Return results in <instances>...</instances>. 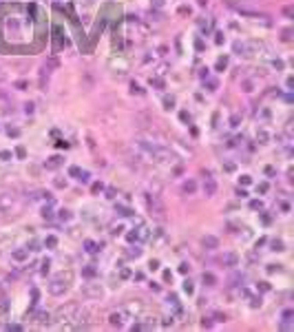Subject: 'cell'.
I'll list each match as a JSON object with an SVG mask.
<instances>
[{"mask_svg": "<svg viewBox=\"0 0 294 332\" xmlns=\"http://www.w3.org/2000/svg\"><path fill=\"white\" fill-rule=\"evenodd\" d=\"M71 279H73V275H71V272H62V275L53 277V279H51V283H49V292H51V295H55V297L64 295L66 288H69V281H71Z\"/></svg>", "mask_w": 294, "mask_h": 332, "instance_id": "obj_1", "label": "cell"}, {"mask_svg": "<svg viewBox=\"0 0 294 332\" xmlns=\"http://www.w3.org/2000/svg\"><path fill=\"white\" fill-rule=\"evenodd\" d=\"M146 204H148V211L157 217H164V204L159 201V195H153V193H146Z\"/></svg>", "mask_w": 294, "mask_h": 332, "instance_id": "obj_2", "label": "cell"}, {"mask_svg": "<svg viewBox=\"0 0 294 332\" xmlns=\"http://www.w3.org/2000/svg\"><path fill=\"white\" fill-rule=\"evenodd\" d=\"M82 295L89 299H100L102 297V286L100 283H84L82 286Z\"/></svg>", "mask_w": 294, "mask_h": 332, "instance_id": "obj_3", "label": "cell"}, {"mask_svg": "<svg viewBox=\"0 0 294 332\" xmlns=\"http://www.w3.org/2000/svg\"><path fill=\"white\" fill-rule=\"evenodd\" d=\"M214 193H217V182L208 175V177H206V182H204V195L206 197H212Z\"/></svg>", "mask_w": 294, "mask_h": 332, "instance_id": "obj_4", "label": "cell"}, {"mask_svg": "<svg viewBox=\"0 0 294 332\" xmlns=\"http://www.w3.org/2000/svg\"><path fill=\"white\" fill-rule=\"evenodd\" d=\"M126 312H128V314H135V317H140L142 312H144V303H142V301H130V303H126Z\"/></svg>", "mask_w": 294, "mask_h": 332, "instance_id": "obj_5", "label": "cell"}, {"mask_svg": "<svg viewBox=\"0 0 294 332\" xmlns=\"http://www.w3.org/2000/svg\"><path fill=\"white\" fill-rule=\"evenodd\" d=\"M13 199L16 197L11 195V193H2V195H0V211H9V208L13 206Z\"/></svg>", "mask_w": 294, "mask_h": 332, "instance_id": "obj_6", "label": "cell"}, {"mask_svg": "<svg viewBox=\"0 0 294 332\" xmlns=\"http://www.w3.org/2000/svg\"><path fill=\"white\" fill-rule=\"evenodd\" d=\"M292 317H294V310H285L283 312V321H281V326H279L281 330H292L294 328L292 326Z\"/></svg>", "mask_w": 294, "mask_h": 332, "instance_id": "obj_7", "label": "cell"}, {"mask_svg": "<svg viewBox=\"0 0 294 332\" xmlns=\"http://www.w3.org/2000/svg\"><path fill=\"white\" fill-rule=\"evenodd\" d=\"M201 244H204L208 250H214V248L219 246V239H217V237H212V235H206L204 239H201Z\"/></svg>", "mask_w": 294, "mask_h": 332, "instance_id": "obj_8", "label": "cell"}, {"mask_svg": "<svg viewBox=\"0 0 294 332\" xmlns=\"http://www.w3.org/2000/svg\"><path fill=\"white\" fill-rule=\"evenodd\" d=\"M109 321H111V326H117V328H122L124 326V312H113L109 317Z\"/></svg>", "mask_w": 294, "mask_h": 332, "instance_id": "obj_9", "label": "cell"}, {"mask_svg": "<svg viewBox=\"0 0 294 332\" xmlns=\"http://www.w3.org/2000/svg\"><path fill=\"white\" fill-rule=\"evenodd\" d=\"M239 263V257L234 255V252H228V255H223V266H228V268H234Z\"/></svg>", "mask_w": 294, "mask_h": 332, "instance_id": "obj_10", "label": "cell"}, {"mask_svg": "<svg viewBox=\"0 0 294 332\" xmlns=\"http://www.w3.org/2000/svg\"><path fill=\"white\" fill-rule=\"evenodd\" d=\"M16 259V261H25L27 257H29V250L27 248H20V250H13V255H11Z\"/></svg>", "mask_w": 294, "mask_h": 332, "instance_id": "obj_11", "label": "cell"}, {"mask_svg": "<svg viewBox=\"0 0 294 332\" xmlns=\"http://www.w3.org/2000/svg\"><path fill=\"white\" fill-rule=\"evenodd\" d=\"M49 319H51V314H49V312H44V310H40L38 314H35V321L42 323V326H44V323L49 326Z\"/></svg>", "mask_w": 294, "mask_h": 332, "instance_id": "obj_12", "label": "cell"}, {"mask_svg": "<svg viewBox=\"0 0 294 332\" xmlns=\"http://www.w3.org/2000/svg\"><path fill=\"white\" fill-rule=\"evenodd\" d=\"M42 217L44 219H53V201H47V206L42 208Z\"/></svg>", "mask_w": 294, "mask_h": 332, "instance_id": "obj_13", "label": "cell"}, {"mask_svg": "<svg viewBox=\"0 0 294 332\" xmlns=\"http://www.w3.org/2000/svg\"><path fill=\"white\" fill-rule=\"evenodd\" d=\"M60 164H62V157L60 155H53L49 162H47V168H58Z\"/></svg>", "mask_w": 294, "mask_h": 332, "instance_id": "obj_14", "label": "cell"}, {"mask_svg": "<svg viewBox=\"0 0 294 332\" xmlns=\"http://www.w3.org/2000/svg\"><path fill=\"white\" fill-rule=\"evenodd\" d=\"M195 188H197V184H195L192 179H188V182H184V186H181V191H184V193H188V195H190V193H195Z\"/></svg>", "mask_w": 294, "mask_h": 332, "instance_id": "obj_15", "label": "cell"}, {"mask_svg": "<svg viewBox=\"0 0 294 332\" xmlns=\"http://www.w3.org/2000/svg\"><path fill=\"white\" fill-rule=\"evenodd\" d=\"M204 283L206 286H214V283H217V277H214L212 272H204Z\"/></svg>", "mask_w": 294, "mask_h": 332, "instance_id": "obj_16", "label": "cell"}, {"mask_svg": "<svg viewBox=\"0 0 294 332\" xmlns=\"http://www.w3.org/2000/svg\"><path fill=\"white\" fill-rule=\"evenodd\" d=\"M257 140H259L261 144H268V140H270L268 131H265V129H259V133H257Z\"/></svg>", "mask_w": 294, "mask_h": 332, "instance_id": "obj_17", "label": "cell"}, {"mask_svg": "<svg viewBox=\"0 0 294 332\" xmlns=\"http://www.w3.org/2000/svg\"><path fill=\"white\" fill-rule=\"evenodd\" d=\"M115 213H120L122 217H128V215H133V213H130V208H128V206H122V204H117V206H115Z\"/></svg>", "mask_w": 294, "mask_h": 332, "instance_id": "obj_18", "label": "cell"}, {"mask_svg": "<svg viewBox=\"0 0 294 332\" xmlns=\"http://www.w3.org/2000/svg\"><path fill=\"white\" fill-rule=\"evenodd\" d=\"M150 193H153V195H159V193H161V184H159L157 179L150 182Z\"/></svg>", "mask_w": 294, "mask_h": 332, "instance_id": "obj_19", "label": "cell"}, {"mask_svg": "<svg viewBox=\"0 0 294 332\" xmlns=\"http://www.w3.org/2000/svg\"><path fill=\"white\" fill-rule=\"evenodd\" d=\"M47 80H49V66H44V69H42V73H40V86H44Z\"/></svg>", "mask_w": 294, "mask_h": 332, "instance_id": "obj_20", "label": "cell"}, {"mask_svg": "<svg viewBox=\"0 0 294 332\" xmlns=\"http://www.w3.org/2000/svg\"><path fill=\"white\" fill-rule=\"evenodd\" d=\"M44 244H47V246H49V248H55V246H58V237L49 235V237H47V239H44Z\"/></svg>", "mask_w": 294, "mask_h": 332, "instance_id": "obj_21", "label": "cell"}, {"mask_svg": "<svg viewBox=\"0 0 294 332\" xmlns=\"http://www.w3.org/2000/svg\"><path fill=\"white\" fill-rule=\"evenodd\" d=\"M82 275L91 279V277H95V268H93V266H86V268H82Z\"/></svg>", "mask_w": 294, "mask_h": 332, "instance_id": "obj_22", "label": "cell"}, {"mask_svg": "<svg viewBox=\"0 0 294 332\" xmlns=\"http://www.w3.org/2000/svg\"><path fill=\"white\" fill-rule=\"evenodd\" d=\"M239 122H241V115H239V113H234V115L230 117V126H232V129H237V126H239Z\"/></svg>", "mask_w": 294, "mask_h": 332, "instance_id": "obj_23", "label": "cell"}, {"mask_svg": "<svg viewBox=\"0 0 294 332\" xmlns=\"http://www.w3.org/2000/svg\"><path fill=\"white\" fill-rule=\"evenodd\" d=\"M84 250L86 252H97V246H95L93 242H84Z\"/></svg>", "mask_w": 294, "mask_h": 332, "instance_id": "obj_24", "label": "cell"}, {"mask_svg": "<svg viewBox=\"0 0 294 332\" xmlns=\"http://www.w3.org/2000/svg\"><path fill=\"white\" fill-rule=\"evenodd\" d=\"M226 64H228V60H226V58H219V60H217V71H223Z\"/></svg>", "mask_w": 294, "mask_h": 332, "instance_id": "obj_25", "label": "cell"}, {"mask_svg": "<svg viewBox=\"0 0 294 332\" xmlns=\"http://www.w3.org/2000/svg\"><path fill=\"white\" fill-rule=\"evenodd\" d=\"M173 104H175V97H168V95H166L164 97V109H173Z\"/></svg>", "mask_w": 294, "mask_h": 332, "instance_id": "obj_26", "label": "cell"}, {"mask_svg": "<svg viewBox=\"0 0 294 332\" xmlns=\"http://www.w3.org/2000/svg\"><path fill=\"white\" fill-rule=\"evenodd\" d=\"M272 250H283V242H281V239H274V242H272Z\"/></svg>", "mask_w": 294, "mask_h": 332, "instance_id": "obj_27", "label": "cell"}, {"mask_svg": "<svg viewBox=\"0 0 294 332\" xmlns=\"http://www.w3.org/2000/svg\"><path fill=\"white\" fill-rule=\"evenodd\" d=\"M49 266H51V261H49V259H44V261H42V268H40L42 275H47V272H49Z\"/></svg>", "mask_w": 294, "mask_h": 332, "instance_id": "obj_28", "label": "cell"}, {"mask_svg": "<svg viewBox=\"0 0 294 332\" xmlns=\"http://www.w3.org/2000/svg\"><path fill=\"white\" fill-rule=\"evenodd\" d=\"M78 179H80V182H82V184H86V182H89V179H91V175H89V173H86V171H82V173H80V177H78Z\"/></svg>", "mask_w": 294, "mask_h": 332, "instance_id": "obj_29", "label": "cell"}, {"mask_svg": "<svg viewBox=\"0 0 294 332\" xmlns=\"http://www.w3.org/2000/svg\"><path fill=\"white\" fill-rule=\"evenodd\" d=\"M58 217H60L62 221H69V219H71V213H69V211H60V215H58Z\"/></svg>", "mask_w": 294, "mask_h": 332, "instance_id": "obj_30", "label": "cell"}, {"mask_svg": "<svg viewBox=\"0 0 294 332\" xmlns=\"http://www.w3.org/2000/svg\"><path fill=\"white\" fill-rule=\"evenodd\" d=\"M130 91H133V93H137V95H144V91L140 89V84H135V82L130 84Z\"/></svg>", "mask_w": 294, "mask_h": 332, "instance_id": "obj_31", "label": "cell"}, {"mask_svg": "<svg viewBox=\"0 0 294 332\" xmlns=\"http://www.w3.org/2000/svg\"><path fill=\"white\" fill-rule=\"evenodd\" d=\"M142 255V248H130L128 250V257H140Z\"/></svg>", "mask_w": 294, "mask_h": 332, "instance_id": "obj_32", "label": "cell"}, {"mask_svg": "<svg viewBox=\"0 0 294 332\" xmlns=\"http://www.w3.org/2000/svg\"><path fill=\"white\" fill-rule=\"evenodd\" d=\"M7 133H9V135H13V137H18V135H20V131H18L16 126H9V129H7Z\"/></svg>", "mask_w": 294, "mask_h": 332, "instance_id": "obj_33", "label": "cell"}, {"mask_svg": "<svg viewBox=\"0 0 294 332\" xmlns=\"http://www.w3.org/2000/svg\"><path fill=\"white\" fill-rule=\"evenodd\" d=\"M122 230H124V226H122V224H117V226H113V228H111V232H113V235H120Z\"/></svg>", "mask_w": 294, "mask_h": 332, "instance_id": "obj_34", "label": "cell"}, {"mask_svg": "<svg viewBox=\"0 0 294 332\" xmlns=\"http://www.w3.org/2000/svg\"><path fill=\"white\" fill-rule=\"evenodd\" d=\"M241 86H243V91H245V93H250V91H252V82H250V80H245Z\"/></svg>", "mask_w": 294, "mask_h": 332, "instance_id": "obj_35", "label": "cell"}, {"mask_svg": "<svg viewBox=\"0 0 294 332\" xmlns=\"http://www.w3.org/2000/svg\"><path fill=\"white\" fill-rule=\"evenodd\" d=\"M184 290L190 295V292H192V281H184Z\"/></svg>", "mask_w": 294, "mask_h": 332, "instance_id": "obj_36", "label": "cell"}, {"mask_svg": "<svg viewBox=\"0 0 294 332\" xmlns=\"http://www.w3.org/2000/svg\"><path fill=\"white\" fill-rule=\"evenodd\" d=\"M283 40H292V29H285L283 31Z\"/></svg>", "mask_w": 294, "mask_h": 332, "instance_id": "obj_37", "label": "cell"}, {"mask_svg": "<svg viewBox=\"0 0 294 332\" xmlns=\"http://www.w3.org/2000/svg\"><path fill=\"white\" fill-rule=\"evenodd\" d=\"M148 268H150V270H157V268H159V261H157V259H153V261L148 263Z\"/></svg>", "mask_w": 294, "mask_h": 332, "instance_id": "obj_38", "label": "cell"}, {"mask_svg": "<svg viewBox=\"0 0 294 332\" xmlns=\"http://www.w3.org/2000/svg\"><path fill=\"white\" fill-rule=\"evenodd\" d=\"M120 275H122V279H128V277H130V270H128V268H122Z\"/></svg>", "mask_w": 294, "mask_h": 332, "instance_id": "obj_39", "label": "cell"}, {"mask_svg": "<svg viewBox=\"0 0 294 332\" xmlns=\"http://www.w3.org/2000/svg\"><path fill=\"white\" fill-rule=\"evenodd\" d=\"M259 290H261V292H268V290H270V283H265V281L259 283Z\"/></svg>", "mask_w": 294, "mask_h": 332, "instance_id": "obj_40", "label": "cell"}, {"mask_svg": "<svg viewBox=\"0 0 294 332\" xmlns=\"http://www.w3.org/2000/svg\"><path fill=\"white\" fill-rule=\"evenodd\" d=\"M55 186H58V188H64L66 186V179H55Z\"/></svg>", "mask_w": 294, "mask_h": 332, "instance_id": "obj_41", "label": "cell"}, {"mask_svg": "<svg viewBox=\"0 0 294 332\" xmlns=\"http://www.w3.org/2000/svg\"><path fill=\"white\" fill-rule=\"evenodd\" d=\"M188 270H190V266H188V263H181V266H179V272H184V275H186Z\"/></svg>", "mask_w": 294, "mask_h": 332, "instance_id": "obj_42", "label": "cell"}, {"mask_svg": "<svg viewBox=\"0 0 294 332\" xmlns=\"http://www.w3.org/2000/svg\"><path fill=\"white\" fill-rule=\"evenodd\" d=\"M69 173H71V175H80V168H78V166H71Z\"/></svg>", "mask_w": 294, "mask_h": 332, "instance_id": "obj_43", "label": "cell"}, {"mask_svg": "<svg viewBox=\"0 0 294 332\" xmlns=\"http://www.w3.org/2000/svg\"><path fill=\"white\" fill-rule=\"evenodd\" d=\"M16 155H18V157H25V148H22V146H18V148H16Z\"/></svg>", "mask_w": 294, "mask_h": 332, "instance_id": "obj_44", "label": "cell"}, {"mask_svg": "<svg viewBox=\"0 0 294 332\" xmlns=\"http://www.w3.org/2000/svg\"><path fill=\"white\" fill-rule=\"evenodd\" d=\"M0 310L7 312V299H0Z\"/></svg>", "mask_w": 294, "mask_h": 332, "instance_id": "obj_45", "label": "cell"}, {"mask_svg": "<svg viewBox=\"0 0 294 332\" xmlns=\"http://www.w3.org/2000/svg\"><path fill=\"white\" fill-rule=\"evenodd\" d=\"M0 157H2V160H9L11 153H9V151H0Z\"/></svg>", "mask_w": 294, "mask_h": 332, "instance_id": "obj_46", "label": "cell"}, {"mask_svg": "<svg viewBox=\"0 0 294 332\" xmlns=\"http://www.w3.org/2000/svg\"><path fill=\"white\" fill-rule=\"evenodd\" d=\"M241 184H243V186H245V184H250V175H241Z\"/></svg>", "mask_w": 294, "mask_h": 332, "instance_id": "obj_47", "label": "cell"}, {"mask_svg": "<svg viewBox=\"0 0 294 332\" xmlns=\"http://www.w3.org/2000/svg\"><path fill=\"white\" fill-rule=\"evenodd\" d=\"M259 193H268V184H265V182H263V184H259Z\"/></svg>", "mask_w": 294, "mask_h": 332, "instance_id": "obj_48", "label": "cell"}, {"mask_svg": "<svg viewBox=\"0 0 294 332\" xmlns=\"http://www.w3.org/2000/svg\"><path fill=\"white\" fill-rule=\"evenodd\" d=\"M106 197H109V199H113V197H115V188H109V191H106Z\"/></svg>", "mask_w": 294, "mask_h": 332, "instance_id": "obj_49", "label": "cell"}, {"mask_svg": "<svg viewBox=\"0 0 294 332\" xmlns=\"http://www.w3.org/2000/svg\"><path fill=\"white\" fill-rule=\"evenodd\" d=\"M257 306H261V297H254L252 299V308H257Z\"/></svg>", "mask_w": 294, "mask_h": 332, "instance_id": "obj_50", "label": "cell"}, {"mask_svg": "<svg viewBox=\"0 0 294 332\" xmlns=\"http://www.w3.org/2000/svg\"><path fill=\"white\" fill-rule=\"evenodd\" d=\"M250 208H254V211H257V208H261V201H250Z\"/></svg>", "mask_w": 294, "mask_h": 332, "instance_id": "obj_51", "label": "cell"}, {"mask_svg": "<svg viewBox=\"0 0 294 332\" xmlns=\"http://www.w3.org/2000/svg\"><path fill=\"white\" fill-rule=\"evenodd\" d=\"M214 319H217V321H226V314H221V312H217V314H214Z\"/></svg>", "mask_w": 294, "mask_h": 332, "instance_id": "obj_52", "label": "cell"}, {"mask_svg": "<svg viewBox=\"0 0 294 332\" xmlns=\"http://www.w3.org/2000/svg\"><path fill=\"white\" fill-rule=\"evenodd\" d=\"M237 195H239V197H248V193H245L243 188H237Z\"/></svg>", "mask_w": 294, "mask_h": 332, "instance_id": "obj_53", "label": "cell"}, {"mask_svg": "<svg viewBox=\"0 0 294 332\" xmlns=\"http://www.w3.org/2000/svg\"><path fill=\"white\" fill-rule=\"evenodd\" d=\"M150 84H155V86H159V89H161V86H164V82H161V80H150Z\"/></svg>", "mask_w": 294, "mask_h": 332, "instance_id": "obj_54", "label": "cell"}, {"mask_svg": "<svg viewBox=\"0 0 294 332\" xmlns=\"http://www.w3.org/2000/svg\"><path fill=\"white\" fill-rule=\"evenodd\" d=\"M102 188H104V186H102V184H93V193H100Z\"/></svg>", "mask_w": 294, "mask_h": 332, "instance_id": "obj_55", "label": "cell"}, {"mask_svg": "<svg viewBox=\"0 0 294 332\" xmlns=\"http://www.w3.org/2000/svg\"><path fill=\"white\" fill-rule=\"evenodd\" d=\"M214 42H217V45H221V42H223V35H221V33H217V38H214Z\"/></svg>", "mask_w": 294, "mask_h": 332, "instance_id": "obj_56", "label": "cell"}, {"mask_svg": "<svg viewBox=\"0 0 294 332\" xmlns=\"http://www.w3.org/2000/svg\"><path fill=\"white\" fill-rule=\"evenodd\" d=\"M181 120H184V122H190V115H188V113H186V111H184V113H181Z\"/></svg>", "mask_w": 294, "mask_h": 332, "instance_id": "obj_57", "label": "cell"}, {"mask_svg": "<svg viewBox=\"0 0 294 332\" xmlns=\"http://www.w3.org/2000/svg\"><path fill=\"white\" fill-rule=\"evenodd\" d=\"M201 326H204V328H210V326H212V321H208V319H204V321H201Z\"/></svg>", "mask_w": 294, "mask_h": 332, "instance_id": "obj_58", "label": "cell"}, {"mask_svg": "<svg viewBox=\"0 0 294 332\" xmlns=\"http://www.w3.org/2000/svg\"><path fill=\"white\" fill-rule=\"evenodd\" d=\"M206 2H208V0H199V5H201V7H204V5H206Z\"/></svg>", "mask_w": 294, "mask_h": 332, "instance_id": "obj_59", "label": "cell"}]
</instances>
